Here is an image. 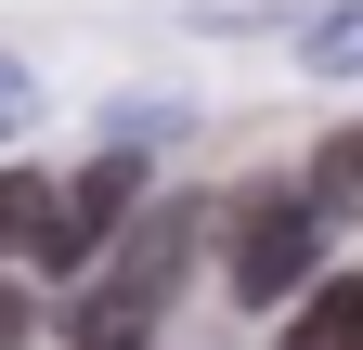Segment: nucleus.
<instances>
[{
    "label": "nucleus",
    "mask_w": 363,
    "mask_h": 350,
    "mask_svg": "<svg viewBox=\"0 0 363 350\" xmlns=\"http://www.w3.org/2000/svg\"><path fill=\"white\" fill-rule=\"evenodd\" d=\"M195 247H208V208H195V195L143 208V221H130V247L65 298V337H78V350H143V324L182 298V273H195Z\"/></svg>",
    "instance_id": "obj_1"
},
{
    "label": "nucleus",
    "mask_w": 363,
    "mask_h": 350,
    "mask_svg": "<svg viewBox=\"0 0 363 350\" xmlns=\"http://www.w3.org/2000/svg\"><path fill=\"white\" fill-rule=\"evenodd\" d=\"M311 259H325V208L311 195H234V298H298Z\"/></svg>",
    "instance_id": "obj_2"
},
{
    "label": "nucleus",
    "mask_w": 363,
    "mask_h": 350,
    "mask_svg": "<svg viewBox=\"0 0 363 350\" xmlns=\"http://www.w3.org/2000/svg\"><path fill=\"white\" fill-rule=\"evenodd\" d=\"M130 208H143V156H130V143H104V156H91L78 182H65V234H52V273H91V259H104V234L130 221Z\"/></svg>",
    "instance_id": "obj_3"
},
{
    "label": "nucleus",
    "mask_w": 363,
    "mask_h": 350,
    "mask_svg": "<svg viewBox=\"0 0 363 350\" xmlns=\"http://www.w3.org/2000/svg\"><path fill=\"white\" fill-rule=\"evenodd\" d=\"M52 234H65V195L39 182V169H0V247L52 273Z\"/></svg>",
    "instance_id": "obj_4"
},
{
    "label": "nucleus",
    "mask_w": 363,
    "mask_h": 350,
    "mask_svg": "<svg viewBox=\"0 0 363 350\" xmlns=\"http://www.w3.org/2000/svg\"><path fill=\"white\" fill-rule=\"evenodd\" d=\"M286 350H363V273L311 286V298H298V324H286Z\"/></svg>",
    "instance_id": "obj_5"
},
{
    "label": "nucleus",
    "mask_w": 363,
    "mask_h": 350,
    "mask_svg": "<svg viewBox=\"0 0 363 350\" xmlns=\"http://www.w3.org/2000/svg\"><path fill=\"white\" fill-rule=\"evenodd\" d=\"M325 221H363V117L350 130H325V156H311V182H298Z\"/></svg>",
    "instance_id": "obj_6"
},
{
    "label": "nucleus",
    "mask_w": 363,
    "mask_h": 350,
    "mask_svg": "<svg viewBox=\"0 0 363 350\" xmlns=\"http://www.w3.org/2000/svg\"><path fill=\"white\" fill-rule=\"evenodd\" d=\"M298 65H311V78H363V0H337V13L298 26Z\"/></svg>",
    "instance_id": "obj_7"
},
{
    "label": "nucleus",
    "mask_w": 363,
    "mask_h": 350,
    "mask_svg": "<svg viewBox=\"0 0 363 350\" xmlns=\"http://www.w3.org/2000/svg\"><path fill=\"white\" fill-rule=\"evenodd\" d=\"M26 117H39V78H26L13 52H0V130H26Z\"/></svg>",
    "instance_id": "obj_8"
},
{
    "label": "nucleus",
    "mask_w": 363,
    "mask_h": 350,
    "mask_svg": "<svg viewBox=\"0 0 363 350\" xmlns=\"http://www.w3.org/2000/svg\"><path fill=\"white\" fill-rule=\"evenodd\" d=\"M26 324H39V312H26V286H0V350H26Z\"/></svg>",
    "instance_id": "obj_9"
}]
</instances>
